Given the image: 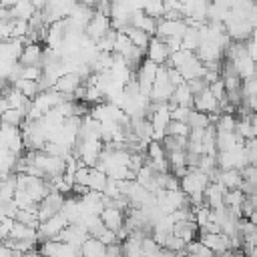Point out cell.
I'll return each mask as SVG.
<instances>
[{"mask_svg":"<svg viewBox=\"0 0 257 257\" xmlns=\"http://www.w3.org/2000/svg\"><path fill=\"white\" fill-rule=\"evenodd\" d=\"M64 203H66V195H62V193H58V191L48 193V195L38 203V219H40V223H44V221L52 219L54 215L62 213Z\"/></svg>","mask_w":257,"mask_h":257,"instance_id":"1","label":"cell"},{"mask_svg":"<svg viewBox=\"0 0 257 257\" xmlns=\"http://www.w3.org/2000/svg\"><path fill=\"white\" fill-rule=\"evenodd\" d=\"M211 183V177L207 173H203L201 169H193L181 179V189L187 193V195H195V193H205V189L209 187Z\"/></svg>","mask_w":257,"mask_h":257,"instance_id":"2","label":"cell"},{"mask_svg":"<svg viewBox=\"0 0 257 257\" xmlns=\"http://www.w3.org/2000/svg\"><path fill=\"white\" fill-rule=\"evenodd\" d=\"M38 251L46 257H82V249L80 247H72L64 241L52 239V241H44L40 243Z\"/></svg>","mask_w":257,"mask_h":257,"instance_id":"3","label":"cell"},{"mask_svg":"<svg viewBox=\"0 0 257 257\" xmlns=\"http://www.w3.org/2000/svg\"><path fill=\"white\" fill-rule=\"evenodd\" d=\"M68 225H70V223H68V219H66L62 213L54 215L52 219L40 223V227H38V241L44 243V241H52V239H56Z\"/></svg>","mask_w":257,"mask_h":257,"instance_id":"4","label":"cell"},{"mask_svg":"<svg viewBox=\"0 0 257 257\" xmlns=\"http://www.w3.org/2000/svg\"><path fill=\"white\" fill-rule=\"evenodd\" d=\"M110 28H112V20H110V16H104V14L96 12V14L92 16V20L86 24V28H84V36L96 44V42H98Z\"/></svg>","mask_w":257,"mask_h":257,"instance_id":"5","label":"cell"},{"mask_svg":"<svg viewBox=\"0 0 257 257\" xmlns=\"http://www.w3.org/2000/svg\"><path fill=\"white\" fill-rule=\"evenodd\" d=\"M88 237H90V233H88L86 225L80 221V223L68 225L56 239H58V241H64V243H68V245H72V247H80V249H82V245H84V241H86Z\"/></svg>","mask_w":257,"mask_h":257,"instance_id":"6","label":"cell"},{"mask_svg":"<svg viewBox=\"0 0 257 257\" xmlns=\"http://www.w3.org/2000/svg\"><path fill=\"white\" fill-rule=\"evenodd\" d=\"M193 108H195V110H199V112H205V114H221L219 100L215 98V94L211 92V88H205L203 92L195 94Z\"/></svg>","mask_w":257,"mask_h":257,"instance_id":"7","label":"cell"},{"mask_svg":"<svg viewBox=\"0 0 257 257\" xmlns=\"http://www.w3.org/2000/svg\"><path fill=\"white\" fill-rule=\"evenodd\" d=\"M197 241H201L203 245H207L217 255H221V253H225V251L231 249V237L225 235V233H201Z\"/></svg>","mask_w":257,"mask_h":257,"instance_id":"8","label":"cell"},{"mask_svg":"<svg viewBox=\"0 0 257 257\" xmlns=\"http://www.w3.org/2000/svg\"><path fill=\"white\" fill-rule=\"evenodd\" d=\"M187 30H189V26H187L185 18L183 20H165V18H161L157 38H161V40H167V38H173V36H181L183 38Z\"/></svg>","mask_w":257,"mask_h":257,"instance_id":"9","label":"cell"},{"mask_svg":"<svg viewBox=\"0 0 257 257\" xmlns=\"http://www.w3.org/2000/svg\"><path fill=\"white\" fill-rule=\"evenodd\" d=\"M147 58L153 60L159 66L161 64H167L171 60V50H169L167 42L161 40V38H157V36H153V40H151V44L147 48Z\"/></svg>","mask_w":257,"mask_h":257,"instance_id":"10","label":"cell"},{"mask_svg":"<svg viewBox=\"0 0 257 257\" xmlns=\"http://www.w3.org/2000/svg\"><path fill=\"white\" fill-rule=\"evenodd\" d=\"M225 195H227V189L219 181H211L209 187L205 189V203H207V207H211V209L225 207Z\"/></svg>","mask_w":257,"mask_h":257,"instance_id":"11","label":"cell"},{"mask_svg":"<svg viewBox=\"0 0 257 257\" xmlns=\"http://www.w3.org/2000/svg\"><path fill=\"white\" fill-rule=\"evenodd\" d=\"M44 50H46V48H42L40 42L26 44L24 50H22V56H20V64H22V66H40V68H42Z\"/></svg>","mask_w":257,"mask_h":257,"instance_id":"12","label":"cell"},{"mask_svg":"<svg viewBox=\"0 0 257 257\" xmlns=\"http://www.w3.org/2000/svg\"><path fill=\"white\" fill-rule=\"evenodd\" d=\"M82 84H84V80H82L80 74H76V72H66V74H62V76L56 80L54 90H56V92H62V94H74Z\"/></svg>","mask_w":257,"mask_h":257,"instance_id":"13","label":"cell"},{"mask_svg":"<svg viewBox=\"0 0 257 257\" xmlns=\"http://www.w3.org/2000/svg\"><path fill=\"white\" fill-rule=\"evenodd\" d=\"M173 235L181 237L185 243H193V241L199 239L201 229H199L197 221H177L173 225Z\"/></svg>","mask_w":257,"mask_h":257,"instance_id":"14","label":"cell"},{"mask_svg":"<svg viewBox=\"0 0 257 257\" xmlns=\"http://www.w3.org/2000/svg\"><path fill=\"white\" fill-rule=\"evenodd\" d=\"M100 219L110 231H118L126 223V213L122 209H116V207H104V211L100 213Z\"/></svg>","mask_w":257,"mask_h":257,"instance_id":"15","label":"cell"},{"mask_svg":"<svg viewBox=\"0 0 257 257\" xmlns=\"http://www.w3.org/2000/svg\"><path fill=\"white\" fill-rule=\"evenodd\" d=\"M219 183L227 189V191H233V189H241L243 185V175L239 169H225L219 173Z\"/></svg>","mask_w":257,"mask_h":257,"instance_id":"16","label":"cell"},{"mask_svg":"<svg viewBox=\"0 0 257 257\" xmlns=\"http://www.w3.org/2000/svg\"><path fill=\"white\" fill-rule=\"evenodd\" d=\"M82 257H106V245L96 237H88L82 245Z\"/></svg>","mask_w":257,"mask_h":257,"instance_id":"17","label":"cell"},{"mask_svg":"<svg viewBox=\"0 0 257 257\" xmlns=\"http://www.w3.org/2000/svg\"><path fill=\"white\" fill-rule=\"evenodd\" d=\"M124 34L131 38V42H133L135 46H139V48H143V50H147L149 44H151V40H153V36H151L149 32H145V30H141V28H135V26H128V28L124 30Z\"/></svg>","mask_w":257,"mask_h":257,"instance_id":"18","label":"cell"},{"mask_svg":"<svg viewBox=\"0 0 257 257\" xmlns=\"http://www.w3.org/2000/svg\"><path fill=\"white\" fill-rule=\"evenodd\" d=\"M106 185H108V175H106L104 171L92 167V169H90V179H88V187H90V191L104 193Z\"/></svg>","mask_w":257,"mask_h":257,"instance_id":"19","label":"cell"},{"mask_svg":"<svg viewBox=\"0 0 257 257\" xmlns=\"http://www.w3.org/2000/svg\"><path fill=\"white\" fill-rule=\"evenodd\" d=\"M26 98H30V100H34L42 90H40V84H38V80H26V78H20L16 84H14Z\"/></svg>","mask_w":257,"mask_h":257,"instance_id":"20","label":"cell"},{"mask_svg":"<svg viewBox=\"0 0 257 257\" xmlns=\"http://www.w3.org/2000/svg\"><path fill=\"white\" fill-rule=\"evenodd\" d=\"M2 122H4V124H10V126L22 128V124L26 122V112H24V110H16V108L4 110V112H2Z\"/></svg>","mask_w":257,"mask_h":257,"instance_id":"21","label":"cell"},{"mask_svg":"<svg viewBox=\"0 0 257 257\" xmlns=\"http://www.w3.org/2000/svg\"><path fill=\"white\" fill-rule=\"evenodd\" d=\"M215 128L217 133H235L237 128V116L235 114H227V112H221L217 122H215Z\"/></svg>","mask_w":257,"mask_h":257,"instance_id":"22","label":"cell"},{"mask_svg":"<svg viewBox=\"0 0 257 257\" xmlns=\"http://www.w3.org/2000/svg\"><path fill=\"white\" fill-rule=\"evenodd\" d=\"M173 96L177 98L179 106H191V108H193L195 94L191 92V88H189V84H187V82H185V84H179V86L175 88V94H173Z\"/></svg>","mask_w":257,"mask_h":257,"instance_id":"23","label":"cell"},{"mask_svg":"<svg viewBox=\"0 0 257 257\" xmlns=\"http://www.w3.org/2000/svg\"><path fill=\"white\" fill-rule=\"evenodd\" d=\"M189 126L191 128H201V131L209 128L211 126V114H205V112H199V110L193 108V112L189 116Z\"/></svg>","mask_w":257,"mask_h":257,"instance_id":"24","label":"cell"},{"mask_svg":"<svg viewBox=\"0 0 257 257\" xmlns=\"http://www.w3.org/2000/svg\"><path fill=\"white\" fill-rule=\"evenodd\" d=\"M133 48H135V44L131 42V38H128L124 32H118V38H116V42H114V54L128 56Z\"/></svg>","mask_w":257,"mask_h":257,"instance_id":"25","label":"cell"},{"mask_svg":"<svg viewBox=\"0 0 257 257\" xmlns=\"http://www.w3.org/2000/svg\"><path fill=\"white\" fill-rule=\"evenodd\" d=\"M169 167H171V173L177 171V169L189 167L187 165V151H173V153H169Z\"/></svg>","mask_w":257,"mask_h":257,"instance_id":"26","label":"cell"},{"mask_svg":"<svg viewBox=\"0 0 257 257\" xmlns=\"http://www.w3.org/2000/svg\"><path fill=\"white\" fill-rule=\"evenodd\" d=\"M167 135H173V137H189L191 135V126L187 122H181V120H171L169 126H167Z\"/></svg>","mask_w":257,"mask_h":257,"instance_id":"27","label":"cell"},{"mask_svg":"<svg viewBox=\"0 0 257 257\" xmlns=\"http://www.w3.org/2000/svg\"><path fill=\"white\" fill-rule=\"evenodd\" d=\"M187 245H189V243H185L181 237H177V235H169V239H167V243H165V249L187 255Z\"/></svg>","mask_w":257,"mask_h":257,"instance_id":"28","label":"cell"},{"mask_svg":"<svg viewBox=\"0 0 257 257\" xmlns=\"http://www.w3.org/2000/svg\"><path fill=\"white\" fill-rule=\"evenodd\" d=\"M193 108L191 106H177L175 110H171V120H181L189 124V116H191Z\"/></svg>","mask_w":257,"mask_h":257,"instance_id":"29","label":"cell"},{"mask_svg":"<svg viewBox=\"0 0 257 257\" xmlns=\"http://www.w3.org/2000/svg\"><path fill=\"white\" fill-rule=\"evenodd\" d=\"M243 96L245 98L257 96V76H251V78H245L243 80Z\"/></svg>","mask_w":257,"mask_h":257,"instance_id":"30","label":"cell"},{"mask_svg":"<svg viewBox=\"0 0 257 257\" xmlns=\"http://www.w3.org/2000/svg\"><path fill=\"white\" fill-rule=\"evenodd\" d=\"M169 66V64H167ZM169 80L173 82V86L177 88L179 84H185L187 80H185V76H183V72L179 70V68H175V66H169Z\"/></svg>","mask_w":257,"mask_h":257,"instance_id":"31","label":"cell"},{"mask_svg":"<svg viewBox=\"0 0 257 257\" xmlns=\"http://www.w3.org/2000/svg\"><path fill=\"white\" fill-rule=\"evenodd\" d=\"M187 84H189V88H191L193 94H199V92H203L205 88H209V84H207L205 78H191V80H187Z\"/></svg>","mask_w":257,"mask_h":257,"instance_id":"32","label":"cell"},{"mask_svg":"<svg viewBox=\"0 0 257 257\" xmlns=\"http://www.w3.org/2000/svg\"><path fill=\"white\" fill-rule=\"evenodd\" d=\"M14 223H16V219H10V217H2V225H0V237H2V241L10 237Z\"/></svg>","mask_w":257,"mask_h":257,"instance_id":"33","label":"cell"},{"mask_svg":"<svg viewBox=\"0 0 257 257\" xmlns=\"http://www.w3.org/2000/svg\"><path fill=\"white\" fill-rule=\"evenodd\" d=\"M0 257H18V253H16L12 247H8V245H4V243H2V249H0Z\"/></svg>","mask_w":257,"mask_h":257,"instance_id":"34","label":"cell"},{"mask_svg":"<svg viewBox=\"0 0 257 257\" xmlns=\"http://www.w3.org/2000/svg\"><path fill=\"white\" fill-rule=\"evenodd\" d=\"M245 104H247L253 112H257V96H249V98H245Z\"/></svg>","mask_w":257,"mask_h":257,"instance_id":"35","label":"cell"},{"mask_svg":"<svg viewBox=\"0 0 257 257\" xmlns=\"http://www.w3.org/2000/svg\"><path fill=\"white\" fill-rule=\"evenodd\" d=\"M18 257H40V251H38V249H32V251H24V253H18Z\"/></svg>","mask_w":257,"mask_h":257,"instance_id":"36","label":"cell"},{"mask_svg":"<svg viewBox=\"0 0 257 257\" xmlns=\"http://www.w3.org/2000/svg\"><path fill=\"white\" fill-rule=\"evenodd\" d=\"M20 0H2V8H14Z\"/></svg>","mask_w":257,"mask_h":257,"instance_id":"37","label":"cell"}]
</instances>
